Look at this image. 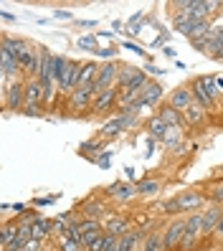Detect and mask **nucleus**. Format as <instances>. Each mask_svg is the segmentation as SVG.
Instances as JSON below:
<instances>
[{"label":"nucleus","mask_w":223,"mask_h":251,"mask_svg":"<svg viewBox=\"0 0 223 251\" xmlns=\"http://www.w3.org/2000/svg\"><path fill=\"white\" fill-rule=\"evenodd\" d=\"M175 203H177V211L180 213H185V211H200L203 205H205V196L203 193H180L175 198Z\"/></svg>","instance_id":"obj_8"},{"label":"nucleus","mask_w":223,"mask_h":251,"mask_svg":"<svg viewBox=\"0 0 223 251\" xmlns=\"http://www.w3.org/2000/svg\"><path fill=\"white\" fill-rule=\"evenodd\" d=\"M177 142H180V127H170L168 137H165V145H177Z\"/></svg>","instance_id":"obj_31"},{"label":"nucleus","mask_w":223,"mask_h":251,"mask_svg":"<svg viewBox=\"0 0 223 251\" xmlns=\"http://www.w3.org/2000/svg\"><path fill=\"white\" fill-rule=\"evenodd\" d=\"M76 46H79L81 51H94V53H97V49H99V46H97V38H94V36H81V38L76 41Z\"/></svg>","instance_id":"obj_27"},{"label":"nucleus","mask_w":223,"mask_h":251,"mask_svg":"<svg viewBox=\"0 0 223 251\" xmlns=\"http://www.w3.org/2000/svg\"><path fill=\"white\" fill-rule=\"evenodd\" d=\"M216 86H218V92L223 97V74H218V76H216Z\"/></svg>","instance_id":"obj_36"},{"label":"nucleus","mask_w":223,"mask_h":251,"mask_svg":"<svg viewBox=\"0 0 223 251\" xmlns=\"http://www.w3.org/2000/svg\"><path fill=\"white\" fill-rule=\"evenodd\" d=\"M127 231H132L129 226H127V221L124 218H109V224H107V233H112V236H117V239H120V236H124Z\"/></svg>","instance_id":"obj_21"},{"label":"nucleus","mask_w":223,"mask_h":251,"mask_svg":"<svg viewBox=\"0 0 223 251\" xmlns=\"http://www.w3.org/2000/svg\"><path fill=\"white\" fill-rule=\"evenodd\" d=\"M142 251H165V233L152 231V233L145 239V249H142Z\"/></svg>","instance_id":"obj_19"},{"label":"nucleus","mask_w":223,"mask_h":251,"mask_svg":"<svg viewBox=\"0 0 223 251\" xmlns=\"http://www.w3.org/2000/svg\"><path fill=\"white\" fill-rule=\"evenodd\" d=\"M97 74H99V66H97V64H81V74H79V86H76V89H86V86H94Z\"/></svg>","instance_id":"obj_15"},{"label":"nucleus","mask_w":223,"mask_h":251,"mask_svg":"<svg viewBox=\"0 0 223 251\" xmlns=\"http://www.w3.org/2000/svg\"><path fill=\"white\" fill-rule=\"evenodd\" d=\"M193 92H190V86H180V89H175L173 94H170V99H168V104L173 107V109H177V112H185L190 104H193Z\"/></svg>","instance_id":"obj_9"},{"label":"nucleus","mask_w":223,"mask_h":251,"mask_svg":"<svg viewBox=\"0 0 223 251\" xmlns=\"http://www.w3.org/2000/svg\"><path fill=\"white\" fill-rule=\"evenodd\" d=\"M190 92H193V99H196V104H200L205 112H213L216 109V101L211 99V94L205 92V86L200 84V79H196L190 84Z\"/></svg>","instance_id":"obj_10"},{"label":"nucleus","mask_w":223,"mask_h":251,"mask_svg":"<svg viewBox=\"0 0 223 251\" xmlns=\"http://www.w3.org/2000/svg\"><path fill=\"white\" fill-rule=\"evenodd\" d=\"M124 49H129V51H135V53H140V49L135 46V43H124Z\"/></svg>","instance_id":"obj_37"},{"label":"nucleus","mask_w":223,"mask_h":251,"mask_svg":"<svg viewBox=\"0 0 223 251\" xmlns=\"http://www.w3.org/2000/svg\"><path fill=\"white\" fill-rule=\"evenodd\" d=\"M211 198H213V203H223V185L213 190V196H211Z\"/></svg>","instance_id":"obj_34"},{"label":"nucleus","mask_w":223,"mask_h":251,"mask_svg":"<svg viewBox=\"0 0 223 251\" xmlns=\"http://www.w3.org/2000/svg\"><path fill=\"white\" fill-rule=\"evenodd\" d=\"M3 104L8 112H21L25 107V84L23 81L3 86Z\"/></svg>","instance_id":"obj_2"},{"label":"nucleus","mask_w":223,"mask_h":251,"mask_svg":"<svg viewBox=\"0 0 223 251\" xmlns=\"http://www.w3.org/2000/svg\"><path fill=\"white\" fill-rule=\"evenodd\" d=\"M114 241H117V236H112V233L104 231V233H101L99 239H97L92 246H89L86 251H107V246H109V244H114Z\"/></svg>","instance_id":"obj_23"},{"label":"nucleus","mask_w":223,"mask_h":251,"mask_svg":"<svg viewBox=\"0 0 223 251\" xmlns=\"http://www.w3.org/2000/svg\"><path fill=\"white\" fill-rule=\"evenodd\" d=\"M53 231V224L51 221H46V218H41L38 224H33V239L38 241V239H43L46 233H51Z\"/></svg>","instance_id":"obj_25"},{"label":"nucleus","mask_w":223,"mask_h":251,"mask_svg":"<svg viewBox=\"0 0 223 251\" xmlns=\"http://www.w3.org/2000/svg\"><path fill=\"white\" fill-rule=\"evenodd\" d=\"M43 89H46V107L51 109V107H53V101H56V94H58V84L51 81V84L43 86Z\"/></svg>","instance_id":"obj_28"},{"label":"nucleus","mask_w":223,"mask_h":251,"mask_svg":"<svg viewBox=\"0 0 223 251\" xmlns=\"http://www.w3.org/2000/svg\"><path fill=\"white\" fill-rule=\"evenodd\" d=\"M79 74H81V66H79V61H69V58H66V64H64L61 74H58V79H56L58 89L71 94V92L79 86Z\"/></svg>","instance_id":"obj_3"},{"label":"nucleus","mask_w":223,"mask_h":251,"mask_svg":"<svg viewBox=\"0 0 223 251\" xmlns=\"http://www.w3.org/2000/svg\"><path fill=\"white\" fill-rule=\"evenodd\" d=\"M198 23H200V21H196L193 16H188V13H177V16H175V31L183 33V36H188V38H193V36H196Z\"/></svg>","instance_id":"obj_12"},{"label":"nucleus","mask_w":223,"mask_h":251,"mask_svg":"<svg viewBox=\"0 0 223 251\" xmlns=\"http://www.w3.org/2000/svg\"><path fill=\"white\" fill-rule=\"evenodd\" d=\"M97 56H101V58H114L117 51H114V49H97Z\"/></svg>","instance_id":"obj_33"},{"label":"nucleus","mask_w":223,"mask_h":251,"mask_svg":"<svg viewBox=\"0 0 223 251\" xmlns=\"http://www.w3.org/2000/svg\"><path fill=\"white\" fill-rule=\"evenodd\" d=\"M160 120L165 122L168 127H183L185 125V120H183V112H177V109H173L170 104H165V107H160Z\"/></svg>","instance_id":"obj_14"},{"label":"nucleus","mask_w":223,"mask_h":251,"mask_svg":"<svg viewBox=\"0 0 223 251\" xmlns=\"http://www.w3.org/2000/svg\"><path fill=\"white\" fill-rule=\"evenodd\" d=\"M101 233H104L101 228H97V231H86V233H81V246H84V249H89V246H92V244H94V241L99 239V236H101Z\"/></svg>","instance_id":"obj_30"},{"label":"nucleus","mask_w":223,"mask_h":251,"mask_svg":"<svg viewBox=\"0 0 223 251\" xmlns=\"http://www.w3.org/2000/svg\"><path fill=\"white\" fill-rule=\"evenodd\" d=\"M213 233H216V239H218V241H223V218L218 221V226H216V231H213Z\"/></svg>","instance_id":"obj_35"},{"label":"nucleus","mask_w":223,"mask_h":251,"mask_svg":"<svg viewBox=\"0 0 223 251\" xmlns=\"http://www.w3.org/2000/svg\"><path fill=\"white\" fill-rule=\"evenodd\" d=\"M142 69H135V66H124V69H120V76H117V86H120V89L124 92L127 86L135 81V76L140 74Z\"/></svg>","instance_id":"obj_20"},{"label":"nucleus","mask_w":223,"mask_h":251,"mask_svg":"<svg viewBox=\"0 0 223 251\" xmlns=\"http://www.w3.org/2000/svg\"><path fill=\"white\" fill-rule=\"evenodd\" d=\"M43 104H46V89H43V84L38 79H31L25 84V107H23V112L33 117L43 109Z\"/></svg>","instance_id":"obj_1"},{"label":"nucleus","mask_w":223,"mask_h":251,"mask_svg":"<svg viewBox=\"0 0 223 251\" xmlns=\"http://www.w3.org/2000/svg\"><path fill=\"white\" fill-rule=\"evenodd\" d=\"M107 251H120V249H117V241H114V244H109V246H107Z\"/></svg>","instance_id":"obj_39"},{"label":"nucleus","mask_w":223,"mask_h":251,"mask_svg":"<svg viewBox=\"0 0 223 251\" xmlns=\"http://www.w3.org/2000/svg\"><path fill=\"white\" fill-rule=\"evenodd\" d=\"M107 193H109L112 198H117V201H129L132 196L137 193V188H132V185H127V183H114V185L107 188Z\"/></svg>","instance_id":"obj_17"},{"label":"nucleus","mask_w":223,"mask_h":251,"mask_svg":"<svg viewBox=\"0 0 223 251\" xmlns=\"http://www.w3.org/2000/svg\"><path fill=\"white\" fill-rule=\"evenodd\" d=\"M183 120H185V125H190V127H198V125L205 120V109H203L200 104H196V101H193V104L183 112Z\"/></svg>","instance_id":"obj_16"},{"label":"nucleus","mask_w":223,"mask_h":251,"mask_svg":"<svg viewBox=\"0 0 223 251\" xmlns=\"http://www.w3.org/2000/svg\"><path fill=\"white\" fill-rule=\"evenodd\" d=\"M205 51L216 58H218V53H223V25L211 28V33L205 36Z\"/></svg>","instance_id":"obj_11"},{"label":"nucleus","mask_w":223,"mask_h":251,"mask_svg":"<svg viewBox=\"0 0 223 251\" xmlns=\"http://www.w3.org/2000/svg\"><path fill=\"white\" fill-rule=\"evenodd\" d=\"M168 125L160 120V117H152L150 122H147V132H150V135L155 137V140H160V142H165V137H168Z\"/></svg>","instance_id":"obj_18"},{"label":"nucleus","mask_w":223,"mask_h":251,"mask_svg":"<svg viewBox=\"0 0 223 251\" xmlns=\"http://www.w3.org/2000/svg\"><path fill=\"white\" fill-rule=\"evenodd\" d=\"M221 218H223V213H221L218 205L205 208V211H203V236H211V233L216 231V226H218Z\"/></svg>","instance_id":"obj_13"},{"label":"nucleus","mask_w":223,"mask_h":251,"mask_svg":"<svg viewBox=\"0 0 223 251\" xmlns=\"http://www.w3.org/2000/svg\"><path fill=\"white\" fill-rule=\"evenodd\" d=\"M79 246H81V241H76V239H61V251H79Z\"/></svg>","instance_id":"obj_32"},{"label":"nucleus","mask_w":223,"mask_h":251,"mask_svg":"<svg viewBox=\"0 0 223 251\" xmlns=\"http://www.w3.org/2000/svg\"><path fill=\"white\" fill-rule=\"evenodd\" d=\"M13 211H16V213H23V211H25V205H21V203H16V205H13Z\"/></svg>","instance_id":"obj_38"},{"label":"nucleus","mask_w":223,"mask_h":251,"mask_svg":"<svg viewBox=\"0 0 223 251\" xmlns=\"http://www.w3.org/2000/svg\"><path fill=\"white\" fill-rule=\"evenodd\" d=\"M185 228L188 224L180 218V221H173V224L168 226L165 231V251H173V249H180L183 239H185Z\"/></svg>","instance_id":"obj_7"},{"label":"nucleus","mask_w":223,"mask_h":251,"mask_svg":"<svg viewBox=\"0 0 223 251\" xmlns=\"http://www.w3.org/2000/svg\"><path fill=\"white\" fill-rule=\"evenodd\" d=\"M104 213H107V205L99 203V201H92V203H86V205H84V218H94V221H99Z\"/></svg>","instance_id":"obj_22"},{"label":"nucleus","mask_w":223,"mask_h":251,"mask_svg":"<svg viewBox=\"0 0 223 251\" xmlns=\"http://www.w3.org/2000/svg\"><path fill=\"white\" fill-rule=\"evenodd\" d=\"M120 94H122L120 86H109V89H104L101 94L94 97V101H92V112H97V114L109 112L112 107H117V101H120Z\"/></svg>","instance_id":"obj_5"},{"label":"nucleus","mask_w":223,"mask_h":251,"mask_svg":"<svg viewBox=\"0 0 223 251\" xmlns=\"http://www.w3.org/2000/svg\"><path fill=\"white\" fill-rule=\"evenodd\" d=\"M160 180H142V183H137V193L140 196H155V193H160Z\"/></svg>","instance_id":"obj_24"},{"label":"nucleus","mask_w":223,"mask_h":251,"mask_svg":"<svg viewBox=\"0 0 223 251\" xmlns=\"http://www.w3.org/2000/svg\"><path fill=\"white\" fill-rule=\"evenodd\" d=\"M200 84L205 86V92L211 94V99H213V101H218V99H221V92H218V86H216V76H200Z\"/></svg>","instance_id":"obj_26"},{"label":"nucleus","mask_w":223,"mask_h":251,"mask_svg":"<svg viewBox=\"0 0 223 251\" xmlns=\"http://www.w3.org/2000/svg\"><path fill=\"white\" fill-rule=\"evenodd\" d=\"M104 132V137H117V135H120V132H122V125H120V117H117V120H112L107 127H104L101 129Z\"/></svg>","instance_id":"obj_29"},{"label":"nucleus","mask_w":223,"mask_h":251,"mask_svg":"<svg viewBox=\"0 0 223 251\" xmlns=\"http://www.w3.org/2000/svg\"><path fill=\"white\" fill-rule=\"evenodd\" d=\"M92 101H94L92 86H86V89H74L69 94V109L71 112H86V109H92Z\"/></svg>","instance_id":"obj_6"},{"label":"nucleus","mask_w":223,"mask_h":251,"mask_svg":"<svg viewBox=\"0 0 223 251\" xmlns=\"http://www.w3.org/2000/svg\"><path fill=\"white\" fill-rule=\"evenodd\" d=\"M117 76H120V66L114 61H107L104 66H99V74H97V81H94V97L101 94L104 89H109V86H117Z\"/></svg>","instance_id":"obj_4"}]
</instances>
